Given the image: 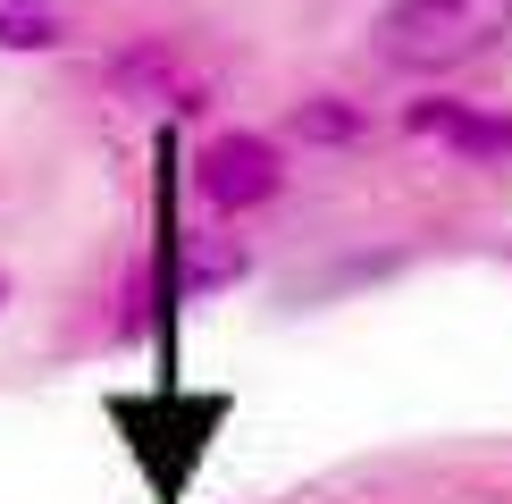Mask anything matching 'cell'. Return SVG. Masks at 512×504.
<instances>
[{"label":"cell","instance_id":"7a4b0ae2","mask_svg":"<svg viewBox=\"0 0 512 504\" xmlns=\"http://www.w3.org/2000/svg\"><path fill=\"white\" fill-rule=\"evenodd\" d=\"M504 34H512V0H387L370 26V51L395 76H445L487 59Z\"/></svg>","mask_w":512,"mask_h":504},{"label":"cell","instance_id":"5b68a950","mask_svg":"<svg viewBox=\"0 0 512 504\" xmlns=\"http://www.w3.org/2000/svg\"><path fill=\"white\" fill-rule=\"evenodd\" d=\"M403 126L429 135V143H445V152L471 160V168H504L512 160V110H479V101H412Z\"/></svg>","mask_w":512,"mask_h":504},{"label":"cell","instance_id":"ba28073f","mask_svg":"<svg viewBox=\"0 0 512 504\" xmlns=\"http://www.w3.org/2000/svg\"><path fill=\"white\" fill-rule=\"evenodd\" d=\"M294 135H303V143H353L361 135V110H345L336 93H311L303 110H294Z\"/></svg>","mask_w":512,"mask_h":504},{"label":"cell","instance_id":"6da1fadb","mask_svg":"<svg viewBox=\"0 0 512 504\" xmlns=\"http://www.w3.org/2000/svg\"><path fill=\"white\" fill-rule=\"evenodd\" d=\"M227 412H236V395H202V387H185V378H152L143 395H110V429H118V446L135 454L152 504H185L210 437L227 429Z\"/></svg>","mask_w":512,"mask_h":504},{"label":"cell","instance_id":"8992f818","mask_svg":"<svg viewBox=\"0 0 512 504\" xmlns=\"http://www.w3.org/2000/svg\"><path fill=\"white\" fill-rule=\"evenodd\" d=\"M252 269V252L236 236H219V227H185V303H210V294H227Z\"/></svg>","mask_w":512,"mask_h":504},{"label":"cell","instance_id":"277c9868","mask_svg":"<svg viewBox=\"0 0 512 504\" xmlns=\"http://www.w3.org/2000/svg\"><path fill=\"white\" fill-rule=\"evenodd\" d=\"M110 93L118 101H135V110H160V118H194L210 110V76L194 68V59L177 51V42H160V34H143V42H126V51H110Z\"/></svg>","mask_w":512,"mask_h":504},{"label":"cell","instance_id":"52a82bcc","mask_svg":"<svg viewBox=\"0 0 512 504\" xmlns=\"http://www.w3.org/2000/svg\"><path fill=\"white\" fill-rule=\"evenodd\" d=\"M68 42V9L59 0H0V51L34 59V51H59Z\"/></svg>","mask_w":512,"mask_h":504},{"label":"cell","instance_id":"9c48e42d","mask_svg":"<svg viewBox=\"0 0 512 504\" xmlns=\"http://www.w3.org/2000/svg\"><path fill=\"white\" fill-rule=\"evenodd\" d=\"M0 303H9V278H0Z\"/></svg>","mask_w":512,"mask_h":504},{"label":"cell","instance_id":"3957f363","mask_svg":"<svg viewBox=\"0 0 512 504\" xmlns=\"http://www.w3.org/2000/svg\"><path fill=\"white\" fill-rule=\"evenodd\" d=\"M194 185L219 219H244V210H269L286 194V152H277V135H252V126L210 135L202 160H194Z\"/></svg>","mask_w":512,"mask_h":504}]
</instances>
